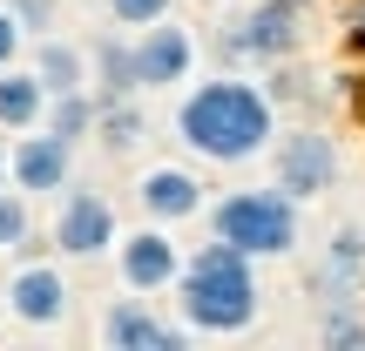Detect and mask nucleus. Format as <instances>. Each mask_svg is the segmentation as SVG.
I'll list each match as a JSON object with an SVG mask.
<instances>
[{
    "label": "nucleus",
    "mask_w": 365,
    "mask_h": 351,
    "mask_svg": "<svg viewBox=\"0 0 365 351\" xmlns=\"http://www.w3.org/2000/svg\"><path fill=\"white\" fill-rule=\"evenodd\" d=\"M176 135H182V149H190L196 162L237 169V162L271 156L277 102H271V88H257V81H244V75H210L176 102Z\"/></svg>",
    "instance_id": "f257e3e1"
},
{
    "label": "nucleus",
    "mask_w": 365,
    "mask_h": 351,
    "mask_svg": "<svg viewBox=\"0 0 365 351\" xmlns=\"http://www.w3.org/2000/svg\"><path fill=\"white\" fill-rule=\"evenodd\" d=\"M176 311H182V325L203 331V338H237V331H250V325H257V311H264L257 257H244L237 243L210 236L203 250H190V257H182Z\"/></svg>",
    "instance_id": "f03ea898"
},
{
    "label": "nucleus",
    "mask_w": 365,
    "mask_h": 351,
    "mask_svg": "<svg viewBox=\"0 0 365 351\" xmlns=\"http://www.w3.org/2000/svg\"><path fill=\"white\" fill-rule=\"evenodd\" d=\"M210 216V236L237 243L244 257H291L298 250V196L291 189H223L217 203L203 209Z\"/></svg>",
    "instance_id": "7ed1b4c3"
},
{
    "label": "nucleus",
    "mask_w": 365,
    "mask_h": 351,
    "mask_svg": "<svg viewBox=\"0 0 365 351\" xmlns=\"http://www.w3.org/2000/svg\"><path fill=\"white\" fill-rule=\"evenodd\" d=\"M304 41V7L298 0H257L250 14H237L230 27H223V54L230 61H291Z\"/></svg>",
    "instance_id": "20e7f679"
},
{
    "label": "nucleus",
    "mask_w": 365,
    "mask_h": 351,
    "mask_svg": "<svg viewBox=\"0 0 365 351\" xmlns=\"http://www.w3.org/2000/svg\"><path fill=\"white\" fill-rule=\"evenodd\" d=\"M271 169H277V189H291L298 203L304 196H325L339 182V142L325 129H291V135L271 142Z\"/></svg>",
    "instance_id": "39448f33"
},
{
    "label": "nucleus",
    "mask_w": 365,
    "mask_h": 351,
    "mask_svg": "<svg viewBox=\"0 0 365 351\" xmlns=\"http://www.w3.org/2000/svg\"><path fill=\"white\" fill-rule=\"evenodd\" d=\"M115 271H122V284L129 290H176V277H182V243L170 236V223H143V230H129V236H115Z\"/></svg>",
    "instance_id": "423d86ee"
},
{
    "label": "nucleus",
    "mask_w": 365,
    "mask_h": 351,
    "mask_svg": "<svg viewBox=\"0 0 365 351\" xmlns=\"http://www.w3.org/2000/svg\"><path fill=\"white\" fill-rule=\"evenodd\" d=\"M115 209H108V196H95V189H68L61 196V209H54V250L61 257H102L108 243H115Z\"/></svg>",
    "instance_id": "0eeeda50"
},
{
    "label": "nucleus",
    "mask_w": 365,
    "mask_h": 351,
    "mask_svg": "<svg viewBox=\"0 0 365 351\" xmlns=\"http://www.w3.org/2000/svg\"><path fill=\"white\" fill-rule=\"evenodd\" d=\"M190 68H196V34L176 27L170 14L135 34V81H143V88H182Z\"/></svg>",
    "instance_id": "6e6552de"
},
{
    "label": "nucleus",
    "mask_w": 365,
    "mask_h": 351,
    "mask_svg": "<svg viewBox=\"0 0 365 351\" xmlns=\"http://www.w3.org/2000/svg\"><path fill=\"white\" fill-rule=\"evenodd\" d=\"M135 203H143L149 223H190L210 209L203 196V176L182 169V162H156V169H143V182H135Z\"/></svg>",
    "instance_id": "1a4fd4ad"
},
{
    "label": "nucleus",
    "mask_w": 365,
    "mask_h": 351,
    "mask_svg": "<svg viewBox=\"0 0 365 351\" xmlns=\"http://www.w3.org/2000/svg\"><path fill=\"white\" fill-rule=\"evenodd\" d=\"M182 338H190V325H163L143 304V290L135 298H115L102 311V345L108 351H182Z\"/></svg>",
    "instance_id": "9d476101"
},
{
    "label": "nucleus",
    "mask_w": 365,
    "mask_h": 351,
    "mask_svg": "<svg viewBox=\"0 0 365 351\" xmlns=\"http://www.w3.org/2000/svg\"><path fill=\"white\" fill-rule=\"evenodd\" d=\"M68 162H75V149H68L61 135L21 129V142L7 149V182L27 189V196H54V189H68Z\"/></svg>",
    "instance_id": "9b49d317"
},
{
    "label": "nucleus",
    "mask_w": 365,
    "mask_h": 351,
    "mask_svg": "<svg viewBox=\"0 0 365 351\" xmlns=\"http://www.w3.org/2000/svg\"><path fill=\"white\" fill-rule=\"evenodd\" d=\"M68 277L54 271V263H21L14 271V284H7V311H14V325H34V331H48V325H61L68 318Z\"/></svg>",
    "instance_id": "f8f14e48"
},
{
    "label": "nucleus",
    "mask_w": 365,
    "mask_h": 351,
    "mask_svg": "<svg viewBox=\"0 0 365 351\" xmlns=\"http://www.w3.org/2000/svg\"><path fill=\"white\" fill-rule=\"evenodd\" d=\"M48 115V88H41L34 68H0V129H41Z\"/></svg>",
    "instance_id": "ddd939ff"
},
{
    "label": "nucleus",
    "mask_w": 365,
    "mask_h": 351,
    "mask_svg": "<svg viewBox=\"0 0 365 351\" xmlns=\"http://www.w3.org/2000/svg\"><path fill=\"white\" fill-rule=\"evenodd\" d=\"M34 75H41V88H48V95H75V88H88V54H81L75 48V41H41V48H34Z\"/></svg>",
    "instance_id": "4468645a"
},
{
    "label": "nucleus",
    "mask_w": 365,
    "mask_h": 351,
    "mask_svg": "<svg viewBox=\"0 0 365 351\" xmlns=\"http://www.w3.org/2000/svg\"><path fill=\"white\" fill-rule=\"evenodd\" d=\"M95 108H102V95H88V88H75V95H48V115H41V129L61 135V142L75 149V142H88V135H95Z\"/></svg>",
    "instance_id": "2eb2a0df"
},
{
    "label": "nucleus",
    "mask_w": 365,
    "mask_h": 351,
    "mask_svg": "<svg viewBox=\"0 0 365 351\" xmlns=\"http://www.w3.org/2000/svg\"><path fill=\"white\" fill-rule=\"evenodd\" d=\"M88 75L102 81V95H135V88H143V81H135V41L102 34L95 54H88Z\"/></svg>",
    "instance_id": "dca6fc26"
},
{
    "label": "nucleus",
    "mask_w": 365,
    "mask_h": 351,
    "mask_svg": "<svg viewBox=\"0 0 365 351\" xmlns=\"http://www.w3.org/2000/svg\"><path fill=\"white\" fill-rule=\"evenodd\" d=\"M143 108L129 102V95H102V108H95V135H102V149H115V156H129L135 142H143Z\"/></svg>",
    "instance_id": "f3484780"
},
{
    "label": "nucleus",
    "mask_w": 365,
    "mask_h": 351,
    "mask_svg": "<svg viewBox=\"0 0 365 351\" xmlns=\"http://www.w3.org/2000/svg\"><path fill=\"white\" fill-rule=\"evenodd\" d=\"M359 277H365V236H359V230H339V236H331V257H325L331 298H352Z\"/></svg>",
    "instance_id": "a211bd4d"
},
{
    "label": "nucleus",
    "mask_w": 365,
    "mask_h": 351,
    "mask_svg": "<svg viewBox=\"0 0 365 351\" xmlns=\"http://www.w3.org/2000/svg\"><path fill=\"white\" fill-rule=\"evenodd\" d=\"M34 250V216H27V189H0V257Z\"/></svg>",
    "instance_id": "6ab92c4d"
},
{
    "label": "nucleus",
    "mask_w": 365,
    "mask_h": 351,
    "mask_svg": "<svg viewBox=\"0 0 365 351\" xmlns=\"http://www.w3.org/2000/svg\"><path fill=\"white\" fill-rule=\"evenodd\" d=\"M325 345H365V318L352 311V298H339L325 311Z\"/></svg>",
    "instance_id": "aec40b11"
},
{
    "label": "nucleus",
    "mask_w": 365,
    "mask_h": 351,
    "mask_svg": "<svg viewBox=\"0 0 365 351\" xmlns=\"http://www.w3.org/2000/svg\"><path fill=\"white\" fill-rule=\"evenodd\" d=\"M176 0H108V21L115 27H149V21H163Z\"/></svg>",
    "instance_id": "412c9836"
},
{
    "label": "nucleus",
    "mask_w": 365,
    "mask_h": 351,
    "mask_svg": "<svg viewBox=\"0 0 365 351\" xmlns=\"http://www.w3.org/2000/svg\"><path fill=\"white\" fill-rule=\"evenodd\" d=\"M21 41H27L21 14H14V7H0V68H14V61H21Z\"/></svg>",
    "instance_id": "4be33fe9"
},
{
    "label": "nucleus",
    "mask_w": 365,
    "mask_h": 351,
    "mask_svg": "<svg viewBox=\"0 0 365 351\" xmlns=\"http://www.w3.org/2000/svg\"><path fill=\"white\" fill-rule=\"evenodd\" d=\"M14 14H21V27H48V0H7Z\"/></svg>",
    "instance_id": "5701e85b"
},
{
    "label": "nucleus",
    "mask_w": 365,
    "mask_h": 351,
    "mask_svg": "<svg viewBox=\"0 0 365 351\" xmlns=\"http://www.w3.org/2000/svg\"><path fill=\"white\" fill-rule=\"evenodd\" d=\"M352 48H365V7H359V21H352Z\"/></svg>",
    "instance_id": "b1692460"
},
{
    "label": "nucleus",
    "mask_w": 365,
    "mask_h": 351,
    "mask_svg": "<svg viewBox=\"0 0 365 351\" xmlns=\"http://www.w3.org/2000/svg\"><path fill=\"white\" fill-rule=\"evenodd\" d=\"M0 189H7V149H0Z\"/></svg>",
    "instance_id": "393cba45"
},
{
    "label": "nucleus",
    "mask_w": 365,
    "mask_h": 351,
    "mask_svg": "<svg viewBox=\"0 0 365 351\" xmlns=\"http://www.w3.org/2000/svg\"><path fill=\"white\" fill-rule=\"evenodd\" d=\"M298 7H304V0H298Z\"/></svg>",
    "instance_id": "a878e982"
}]
</instances>
